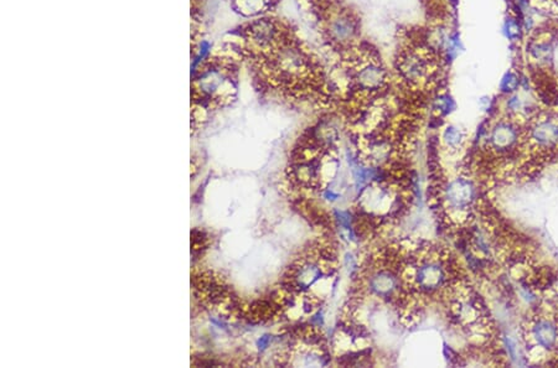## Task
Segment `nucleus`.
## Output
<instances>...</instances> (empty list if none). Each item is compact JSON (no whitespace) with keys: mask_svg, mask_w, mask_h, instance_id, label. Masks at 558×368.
<instances>
[{"mask_svg":"<svg viewBox=\"0 0 558 368\" xmlns=\"http://www.w3.org/2000/svg\"><path fill=\"white\" fill-rule=\"evenodd\" d=\"M356 80L362 90H377L382 86L383 81H385V71H383L382 67H380V65L370 62V64L362 66L361 70H359Z\"/></svg>","mask_w":558,"mask_h":368,"instance_id":"obj_1","label":"nucleus"},{"mask_svg":"<svg viewBox=\"0 0 558 368\" xmlns=\"http://www.w3.org/2000/svg\"><path fill=\"white\" fill-rule=\"evenodd\" d=\"M400 70L406 80L416 82V81L424 77L427 72V66L422 57L417 56V55H407L401 61Z\"/></svg>","mask_w":558,"mask_h":368,"instance_id":"obj_2","label":"nucleus"},{"mask_svg":"<svg viewBox=\"0 0 558 368\" xmlns=\"http://www.w3.org/2000/svg\"><path fill=\"white\" fill-rule=\"evenodd\" d=\"M330 33L335 40L348 41L355 35L356 25L355 22L349 15H341L333 20L330 25Z\"/></svg>","mask_w":558,"mask_h":368,"instance_id":"obj_3","label":"nucleus"},{"mask_svg":"<svg viewBox=\"0 0 558 368\" xmlns=\"http://www.w3.org/2000/svg\"><path fill=\"white\" fill-rule=\"evenodd\" d=\"M251 34L254 43H257L260 46H268L274 41L277 30L270 22L260 20V22L255 23L252 26Z\"/></svg>","mask_w":558,"mask_h":368,"instance_id":"obj_4","label":"nucleus"},{"mask_svg":"<svg viewBox=\"0 0 558 368\" xmlns=\"http://www.w3.org/2000/svg\"><path fill=\"white\" fill-rule=\"evenodd\" d=\"M239 12L244 15H254L262 12L265 7V0H238Z\"/></svg>","mask_w":558,"mask_h":368,"instance_id":"obj_5","label":"nucleus"},{"mask_svg":"<svg viewBox=\"0 0 558 368\" xmlns=\"http://www.w3.org/2000/svg\"><path fill=\"white\" fill-rule=\"evenodd\" d=\"M536 335L539 343L544 344V346H548V344H551L556 340V331L548 323H541L538 326V328H537Z\"/></svg>","mask_w":558,"mask_h":368,"instance_id":"obj_6","label":"nucleus"},{"mask_svg":"<svg viewBox=\"0 0 558 368\" xmlns=\"http://www.w3.org/2000/svg\"><path fill=\"white\" fill-rule=\"evenodd\" d=\"M534 135L539 142H551L558 137V128L546 123V124H542L539 125V128H537Z\"/></svg>","mask_w":558,"mask_h":368,"instance_id":"obj_7","label":"nucleus"},{"mask_svg":"<svg viewBox=\"0 0 558 368\" xmlns=\"http://www.w3.org/2000/svg\"><path fill=\"white\" fill-rule=\"evenodd\" d=\"M513 137H515L513 130L508 127H504V125L499 127L494 132V142L497 145H507L508 143L512 142Z\"/></svg>","mask_w":558,"mask_h":368,"instance_id":"obj_8","label":"nucleus"},{"mask_svg":"<svg viewBox=\"0 0 558 368\" xmlns=\"http://www.w3.org/2000/svg\"><path fill=\"white\" fill-rule=\"evenodd\" d=\"M461 138H463V137H461L460 130L457 129V128H454V127H448L447 130H445V133H444L445 142H447L449 145H452V147L459 145V143L461 142Z\"/></svg>","mask_w":558,"mask_h":368,"instance_id":"obj_9","label":"nucleus"},{"mask_svg":"<svg viewBox=\"0 0 558 368\" xmlns=\"http://www.w3.org/2000/svg\"><path fill=\"white\" fill-rule=\"evenodd\" d=\"M517 86H518L517 77H516L513 74H511V72H508V74L505 75V77L502 78L501 90L504 91V92H512V91H515L516 88H517Z\"/></svg>","mask_w":558,"mask_h":368,"instance_id":"obj_10","label":"nucleus"},{"mask_svg":"<svg viewBox=\"0 0 558 368\" xmlns=\"http://www.w3.org/2000/svg\"><path fill=\"white\" fill-rule=\"evenodd\" d=\"M506 35L507 38L510 39H517L520 38L521 35V30H520V25L517 24V23L515 22V20L512 19H508L506 22Z\"/></svg>","mask_w":558,"mask_h":368,"instance_id":"obj_11","label":"nucleus"},{"mask_svg":"<svg viewBox=\"0 0 558 368\" xmlns=\"http://www.w3.org/2000/svg\"><path fill=\"white\" fill-rule=\"evenodd\" d=\"M533 54L534 56L538 57V59H547L549 55V52H551V49L548 48L547 45H538L536 46L533 50Z\"/></svg>","mask_w":558,"mask_h":368,"instance_id":"obj_12","label":"nucleus"},{"mask_svg":"<svg viewBox=\"0 0 558 368\" xmlns=\"http://www.w3.org/2000/svg\"><path fill=\"white\" fill-rule=\"evenodd\" d=\"M438 104V108L440 109V111L445 112V113H448V112L450 111V108H452L453 106V101L450 98L448 97H444V98H440L439 101L437 102Z\"/></svg>","mask_w":558,"mask_h":368,"instance_id":"obj_13","label":"nucleus"},{"mask_svg":"<svg viewBox=\"0 0 558 368\" xmlns=\"http://www.w3.org/2000/svg\"><path fill=\"white\" fill-rule=\"evenodd\" d=\"M508 106H510L511 108H513V109L518 108V107H520V101H518V98H517V97L511 98V101L508 102Z\"/></svg>","mask_w":558,"mask_h":368,"instance_id":"obj_14","label":"nucleus"}]
</instances>
